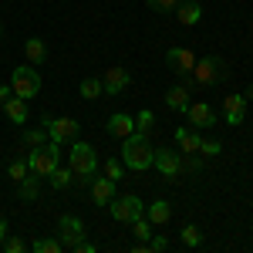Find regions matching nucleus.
I'll return each instance as SVG.
<instances>
[{"label": "nucleus", "instance_id": "nucleus-29", "mask_svg": "<svg viewBox=\"0 0 253 253\" xmlns=\"http://www.w3.org/2000/svg\"><path fill=\"white\" fill-rule=\"evenodd\" d=\"M34 253H61V240L41 236V240H34Z\"/></svg>", "mask_w": 253, "mask_h": 253}, {"label": "nucleus", "instance_id": "nucleus-31", "mask_svg": "<svg viewBox=\"0 0 253 253\" xmlns=\"http://www.w3.org/2000/svg\"><path fill=\"white\" fill-rule=\"evenodd\" d=\"M145 3L159 14H175V7H179V0H145Z\"/></svg>", "mask_w": 253, "mask_h": 253}, {"label": "nucleus", "instance_id": "nucleus-40", "mask_svg": "<svg viewBox=\"0 0 253 253\" xmlns=\"http://www.w3.org/2000/svg\"><path fill=\"white\" fill-rule=\"evenodd\" d=\"M243 98H247V101H253V84L247 88V91H243Z\"/></svg>", "mask_w": 253, "mask_h": 253}, {"label": "nucleus", "instance_id": "nucleus-22", "mask_svg": "<svg viewBox=\"0 0 253 253\" xmlns=\"http://www.w3.org/2000/svg\"><path fill=\"white\" fill-rule=\"evenodd\" d=\"M38 193H41V179L34 172L24 175V179H20V199H24V203H31V199H38Z\"/></svg>", "mask_w": 253, "mask_h": 253}, {"label": "nucleus", "instance_id": "nucleus-1", "mask_svg": "<svg viewBox=\"0 0 253 253\" xmlns=\"http://www.w3.org/2000/svg\"><path fill=\"white\" fill-rule=\"evenodd\" d=\"M152 159H156V149H152L149 135L132 132V135L122 138V166H128L132 172H145L152 166Z\"/></svg>", "mask_w": 253, "mask_h": 253}, {"label": "nucleus", "instance_id": "nucleus-16", "mask_svg": "<svg viewBox=\"0 0 253 253\" xmlns=\"http://www.w3.org/2000/svg\"><path fill=\"white\" fill-rule=\"evenodd\" d=\"M0 108H3V115L10 118L14 125H24V122H27V101H24V98L10 95L7 101H3V105H0Z\"/></svg>", "mask_w": 253, "mask_h": 253}, {"label": "nucleus", "instance_id": "nucleus-10", "mask_svg": "<svg viewBox=\"0 0 253 253\" xmlns=\"http://www.w3.org/2000/svg\"><path fill=\"white\" fill-rule=\"evenodd\" d=\"M152 166H156V169H159L162 175H166V179H175V175L186 169L182 156H179V152H172V149H159L156 159H152Z\"/></svg>", "mask_w": 253, "mask_h": 253}, {"label": "nucleus", "instance_id": "nucleus-6", "mask_svg": "<svg viewBox=\"0 0 253 253\" xmlns=\"http://www.w3.org/2000/svg\"><path fill=\"white\" fill-rule=\"evenodd\" d=\"M10 88H14L17 98L31 101V98H38V91H41V75L34 71V68L20 64V68H14V75H10Z\"/></svg>", "mask_w": 253, "mask_h": 253}, {"label": "nucleus", "instance_id": "nucleus-8", "mask_svg": "<svg viewBox=\"0 0 253 253\" xmlns=\"http://www.w3.org/2000/svg\"><path fill=\"white\" fill-rule=\"evenodd\" d=\"M58 240H61V247H78L81 240H84V223H81L78 216H61L58 219Z\"/></svg>", "mask_w": 253, "mask_h": 253}, {"label": "nucleus", "instance_id": "nucleus-28", "mask_svg": "<svg viewBox=\"0 0 253 253\" xmlns=\"http://www.w3.org/2000/svg\"><path fill=\"white\" fill-rule=\"evenodd\" d=\"M179 240H182L186 247H199V243H203V230L189 223V226H182V233H179Z\"/></svg>", "mask_w": 253, "mask_h": 253}, {"label": "nucleus", "instance_id": "nucleus-17", "mask_svg": "<svg viewBox=\"0 0 253 253\" xmlns=\"http://www.w3.org/2000/svg\"><path fill=\"white\" fill-rule=\"evenodd\" d=\"M166 105H169L172 112H182V115H186V108H189V88H186V84L169 88V91H166Z\"/></svg>", "mask_w": 253, "mask_h": 253}, {"label": "nucleus", "instance_id": "nucleus-14", "mask_svg": "<svg viewBox=\"0 0 253 253\" xmlns=\"http://www.w3.org/2000/svg\"><path fill=\"white\" fill-rule=\"evenodd\" d=\"M112 196H115V179H108V175H101V179H91V203L95 206H108L112 203Z\"/></svg>", "mask_w": 253, "mask_h": 253}, {"label": "nucleus", "instance_id": "nucleus-39", "mask_svg": "<svg viewBox=\"0 0 253 253\" xmlns=\"http://www.w3.org/2000/svg\"><path fill=\"white\" fill-rule=\"evenodd\" d=\"M3 236H7V219H0V243H3Z\"/></svg>", "mask_w": 253, "mask_h": 253}, {"label": "nucleus", "instance_id": "nucleus-24", "mask_svg": "<svg viewBox=\"0 0 253 253\" xmlns=\"http://www.w3.org/2000/svg\"><path fill=\"white\" fill-rule=\"evenodd\" d=\"M47 179H51V186H54V189H68V186L75 182V172H71V166H68V169H61V166H58Z\"/></svg>", "mask_w": 253, "mask_h": 253}, {"label": "nucleus", "instance_id": "nucleus-38", "mask_svg": "<svg viewBox=\"0 0 253 253\" xmlns=\"http://www.w3.org/2000/svg\"><path fill=\"white\" fill-rule=\"evenodd\" d=\"M186 166H189V169H196V172H199V169H203V159H196V152H193V156H189V162H186Z\"/></svg>", "mask_w": 253, "mask_h": 253}, {"label": "nucleus", "instance_id": "nucleus-33", "mask_svg": "<svg viewBox=\"0 0 253 253\" xmlns=\"http://www.w3.org/2000/svg\"><path fill=\"white\" fill-rule=\"evenodd\" d=\"M7 253H24V240L20 236H3V243H0Z\"/></svg>", "mask_w": 253, "mask_h": 253}, {"label": "nucleus", "instance_id": "nucleus-13", "mask_svg": "<svg viewBox=\"0 0 253 253\" xmlns=\"http://www.w3.org/2000/svg\"><path fill=\"white\" fill-rule=\"evenodd\" d=\"M186 115H189V125H196V128H210V125L216 122L213 105H206V101H189Z\"/></svg>", "mask_w": 253, "mask_h": 253}, {"label": "nucleus", "instance_id": "nucleus-30", "mask_svg": "<svg viewBox=\"0 0 253 253\" xmlns=\"http://www.w3.org/2000/svg\"><path fill=\"white\" fill-rule=\"evenodd\" d=\"M27 172H31V169H27V159H14V162H10V169H7V175H10L14 182H20Z\"/></svg>", "mask_w": 253, "mask_h": 253}, {"label": "nucleus", "instance_id": "nucleus-34", "mask_svg": "<svg viewBox=\"0 0 253 253\" xmlns=\"http://www.w3.org/2000/svg\"><path fill=\"white\" fill-rule=\"evenodd\" d=\"M105 175H108V179H115V182H118V179L125 175V172H122V162H118V159H108V162H105Z\"/></svg>", "mask_w": 253, "mask_h": 253}, {"label": "nucleus", "instance_id": "nucleus-11", "mask_svg": "<svg viewBox=\"0 0 253 253\" xmlns=\"http://www.w3.org/2000/svg\"><path fill=\"white\" fill-rule=\"evenodd\" d=\"M166 64H172L175 75H189L193 64H196V54L189 47H169V51H166Z\"/></svg>", "mask_w": 253, "mask_h": 253}, {"label": "nucleus", "instance_id": "nucleus-27", "mask_svg": "<svg viewBox=\"0 0 253 253\" xmlns=\"http://www.w3.org/2000/svg\"><path fill=\"white\" fill-rule=\"evenodd\" d=\"M98 95H105V91H101V78H84V81H81V98L95 101Z\"/></svg>", "mask_w": 253, "mask_h": 253}, {"label": "nucleus", "instance_id": "nucleus-26", "mask_svg": "<svg viewBox=\"0 0 253 253\" xmlns=\"http://www.w3.org/2000/svg\"><path fill=\"white\" fill-rule=\"evenodd\" d=\"M128 226H132V233H135V240H142V243H145V240L152 236V223H149V216H138V219H132Z\"/></svg>", "mask_w": 253, "mask_h": 253}, {"label": "nucleus", "instance_id": "nucleus-41", "mask_svg": "<svg viewBox=\"0 0 253 253\" xmlns=\"http://www.w3.org/2000/svg\"><path fill=\"white\" fill-rule=\"evenodd\" d=\"M0 31H3V24H0Z\"/></svg>", "mask_w": 253, "mask_h": 253}, {"label": "nucleus", "instance_id": "nucleus-35", "mask_svg": "<svg viewBox=\"0 0 253 253\" xmlns=\"http://www.w3.org/2000/svg\"><path fill=\"white\" fill-rule=\"evenodd\" d=\"M145 243H149V253H162L166 247H169V240H166V236H149Z\"/></svg>", "mask_w": 253, "mask_h": 253}, {"label": "nucleus", "instance_id": "nucleus-37", "mask_svg": "<svg viewBox=\"0 0 253 253\" xmlns=\"http://www.w3.org/2000/svg\"><path fill=\"white\" fill-rule=\"evenodd\" d=\"M10 95H14V88H10V84H0V105H3Z\"/></svg>", "mask_w": 253, "mask_h": 253}, {"label": "nucleus", "instance_id": "nucleus-2", "mask_svg": "<svg viewBox=\"0 0 253 253\" xmlns=\"http://www.w3.org/2000/svg\"><path fill=\"white\" fill-rule=\"evenodd\" d=\"M68 166H71V172H75V179H78L81 186H91V179H95V169H98L95 149H91L88 142L75 138V142H71V156H68Z\"/></svg>", "mask_w": 253, "mask_h": 253}, {"label": "nucleus", "instance_id": "nucleus-21", "mask_svg": "<svg viewBox=\"0 0 253 253\" xmlns=\"http://www.w3.org/2000/svg\"><path fill=\"white\" fill-rule=\"evenodd\" d=\"M175 142L182 145V152H186V156L199 152V145H203V138L196 135V132H186V128H179V132H175Z\"/></svg>", "mask_w": 253, "mask_h": 253}, {"label": "nucleus", "instance_id": "nucleus-19", "mask_svg": "<svg viewBox=\"0 0 253 253\" xmlns=\"http://www.w3.org/2000/svg\"><path fill=\"white\" fill-rule=\"evenodd\" d=\"M145 216H149V223H152V226H166V223H169V216H172V206H169L166 199H156V203L145 210Z\"/></svg>", "mask_w": 253, "mask_h": 253}, {"label": "nucleus", "instance_id": "nucleus-23", "mask_svg": "<svg viewBox=\"0 0 253 253\" xmlns=\"http://www.w3.org/2000/svg\"><path fill=\"white\" fill-rule=\"evenodd\" d=\"M47 142V128L38 125V128H24V135H20V145H31V149H38Z\"/></svg>", "mask_w": 253, "mask_h": 253}, {"label": "nucleus", "instance_id": "nucleus-5", "mask_svg": "<svg viewBox=\"0 0 253 253\" xmlns=\"http://www.w3.org/2000/svg\"><path fill=\"white\" fill-rule=\"evenodd\" d=\"M186 78H189V84H196V88H210V84H216V81L223 78V61L219 58H196L193 71H189Z\"/></svg>", "mask_w": 253, "mask_h": 253}, {"label": "nucleus", "instance_id": "nucleus-18", "mask_svg": "<svg viewBox=\"0 0 253 253\" xmlns=\"http://www.w3.org/2000/svg\"><path fill=\"white\" fill-rule=\"evenodd\" d=\"M175 17H179V24L193 27V24H199V17H203V7H199L196 0H186V3L175 7Z\"/></svg>", "mask_w": 253, "mask_h": 253}, {"label": "nucleus", "instance_id": "nucleus-12", "mask_svg": "<svg viewBox=\"0 0 253 253\" xmlns=\"http://www.w3.org/2000/svg\"><path fill=\"white\" fill-rule=\"evenodd\" d=\"M243 115H247V98L240 95V91H233V95H226V101H223V118H226V125H240L243 122Z\"/></svg>", "mask_w": 253, "mask_h": 253}, {"label": "nucleus", "instance_id": "nucleus-20", "mask_svg": "<svg viewBox=\"0 0 253 253\" xmlns=\"http://www.w3.org/2000/svg\"><path fill=\"white\" fill-rule=\"evenodd\" d=\"M24 54H27L31 64H44V61H47V47H44V41H41V38H27Z\"/></svg>", "mask_w": 253, "mask_h": 253}, {"label": "nucleus", "instance_id": "nucleus-4", "mask_svg": "<svg viewBox=\"0 0 253 253\" xmlns=\"http://www.w3.org/2000/svg\"><path fill=\"white\" fill-rule=\"evenodd\" d=\"M41 125L47 128V138H51V142H58V145H71V142L81 135V125L75 122V118H54V115H44V118H41Z\"/></svg>", "mask_w": 253, "mask_h": 253}, {"label": "nucleus", "instance_id": "nucleus-9", "mask_svg": "<svg viewBox=\"0 0 253 253\" xmlns=\"http://www.w3.org/2000/svg\"><path fill=\"white\" fill-rule=\"evenodd\" d=\"M128 84H132V75H128V68L115 64V68H108V71H105V78H101V91H105V95H122Z\"/></svg>", "mask_w": 253, "mask_h": 253}, {"label": "nucleus", "instance_id": "nucleus-25", "mask_svg": "<svg viewBox=\"0 0 253 253\" xmlns=\"http://www.w3.org/2000/svg\"><path fill=\"white\" fill-rule=\"evenodd\" d=\"M152 128H156V115H152L149 108H142V112L135 115V132H142V135H149Z\"/></svg>", "mask_w": 253, "mask_h": 253}, {"label": "nucleus", "instance_id": "nucleus-7", "mask_svg": "<svg viewBox=\"0 0 253 253\" xmlns=\"http://www.w3.org/2000/svg\"><path fill=\"white\" fill-rule=\"evenodd\" d=\"M108 210H112V216H115L118 223H132L138 216H145V203L138 196H112Z\"/></svg>", "mask_w": 253, "mask_h": 253}, {"label": "nucleus", "instance_id": "nucleus-3", "mask_svg": "<svg viewBox=\"0 0 253 253\" xmlns=\"http://www.w3.org/2000/svg\"><path fill=\"white\" fill-rule=\"evenodd\" d=\"M58 162H61V145L58 142H44V145H38V149H31L27 152V169L38 175V179H47V175L58 169Z\"/></svg>", "mask_w": 253, "mask_h": 253}, {"label": "nucleus", "instance_id": "nucleus-36", "mask_svg": "<svg viewBox=\"0 0 253 253\" xmlns=\"http://www.w3.org/2000/svg\"><path fill=\"white\" fill-rule=\"evenodd\" d=\"M78 253H95V243H88V240H81L78 247H75Z\"/></svg>", "mask_w": 253, "mask_h": 253}, {"label": "nucleus", "instance_id": "nucleus-15", "mask_svg": "<svg viewBox=\"0 0 253 253\" xmlns=\"http://www.w3.org/2000/svg\"><path fill=\"white\" fill-rule=\"evenodd\" d=\"M105 128H108V135L125 138V135H132V132H135V118H132V115H125V112H115V115H108Z\"/></svg>", "mask_w": 253, "mask_h": 253}, {"label": "nucleus", "instance_id": "nucleus-32", "mask_svg": "<svg viewBox=\"0 0 253 253\" xmlns=\"http://www.w3.org/2000/svg\"><path fill=\"white\" fill-rule=\"evenodd\" d=\"M199 152H203V156H219V152H223V142H219V138H203Z\"/></svg>", "mask_w": 253, "mask_h": 253}]
</instances>
